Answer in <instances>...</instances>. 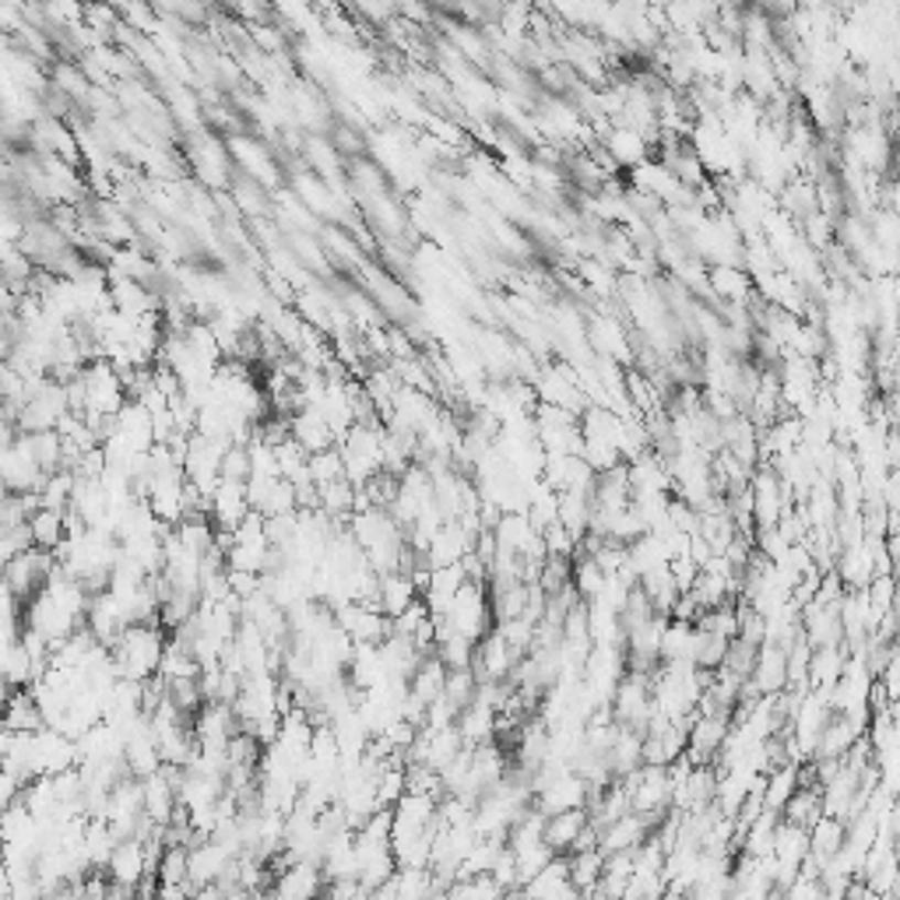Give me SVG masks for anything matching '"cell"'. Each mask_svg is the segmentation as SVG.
I'll list each match as a JSON object with an SVG mask.
<instances>
[{
  "label": "cell",
  "mask_w": 900,
  "mask_h": 900,
  "mask_svg": "<svg viewBox=\"0 0 900 900\" xmlns=\"http://www.w3.org/2000/svg\"><path fill=\"white\" fill-rule=\"evenodd\" d=\"M353 8L370 25H388L398 18V0H353Z\"/></svg>",
  "instance_id": "44dd1931"
},
{
  "label": "cell",
  "mask_w": 900,
  "mask_h": 900,
  "mask_svg": "<svg viewBox=\"0 0 900 900\" xmlns=\"http://www.w3.org/2000/svg\"><path fill=\"white\" fill-rule=\"evenodd\" d=\"M29 542L40 545V549H50V553H57V545L64 542L67 535V510H57V507H35L29 513Z\"/></svg>",
  "instance_id": "5bb4252c"
},
{
  "label": "cell",
  "mask_w": 900,
  "mask_h": 900,
  "mask_svg": "<svg viewBox=\"0 0 900 900\" xmlns=\"http://www.w3.org/2000/svg\"><path fill=\"white\" fill-rule=\"evenodd\" d=\"M106 876L113 879V883L131 887L138 893L141 879L152 876L149 866H144V844H141V837H120L117 841L113 855H109V861H106Z\"/></svg>",
  "instance_id": "52a82bcc"
},
{
  "label": "cell",
  "mask_w": 900,
  "mask_h": 900,
  "mask_svg": "<svg viewBox=\"0 0 900 900\" xmlns=\"http://www.w3.org/2000/svg\"><path fill=\"white\" fill-rule=\"evenodd\" d=\"M587 826V805H574V810H560V813H549L542 820V841L553 848L556 855H566L571 852L574 837Z\"/></svg>",
  "instance_id": "8fae6325"
},
{
  "label": "cell",
  "mask_w": 900,
  "mask_h": 900,
  "mask_svg": "<svg viewBox=\"0 0 900 900\" xmlns=\"http://www.w3.org/2000/svg\"><path fill=\"white\" fill-rule=\"evenodd\" d=\"M43 468L29 451L25 436L18 433L8 451H0V489L4 492H35L43 482Z\"/></svg>",
  "instance_id": "5b68a950"
},
{
  "label": "cell",
  "mask_w": 900,
  "mask_h": 900,
  "mask_svg": "<svg viewBox=\"0 0 900 900\" xmlns=\"http://www.w3.org/2000/svg\"><path fill=\"white\" fill-rule=\"evenodd\" d=\"M566 861H571V869H566V872H571V883L577 887V893H595L601 866H605V855L598 848H587V852L566 855Z\"/></svg>",
  "instance_id": "e0dca14e"
},
{
  "label": "cell",
  "mask_w": 900,
  "mask_h": 900,
  "mask_svg": "<svg viewBox=\"0 0 900 900\" xmlns=\"http://www.w3.org/2000/svg\"><path fill=\"white\" fill-rule=\"evenodd\" d=\"M43 714H40V704H35V696L29 693V686L22 690H8V696L0 701V728H11V731H35L43 728Z\"/></svg>",
  "instance_id": "7c38bea8"
},
{
  "label": "cell",
  "mask_w": 900,
  "mask_h": 900,
  "mask_svg": "<svg viewBox=\"0 0 900 900\" xmlns=\"http://www.w3.org/2000/svg\"><path fill=\"white\" fill-rule=\"evenodd\" d=\"M419 598V587L415 581L405 574V571H388V574H380L377 581V609L380 612H388L391 619L405 609V605H412Z\"/></svg>",
  "instance_id": "9a60e30c"
},
{
  "label": "cell",
  "mask_w": 900,
  "mask_h": 900,
  "mask_svg": "<svg viewBox=\"0 0 900 900\" xmlns=\"http://www.w3.org/2000/svg\"><path fill=\"white\" fill-rule=\"evenodd\" d=\"M165 644H170V637H165L162 622H131V627H123L113 644H109V654H113L117 672L123 679L144 683V679L159 675Z\"/></svg>",
  "instance_id": "6da1fadb"
},
{
  "label": "cell",
  "mask_w": 900,
  "mask_h": 900,
  "mask_svg": "<svg viewBox=\"0 0 900 900\" xmlns=\"http://www.w3.org/2000/svg\"><path fill=\"white\" fill-rule=\"evenodd\" d=\"M289 436L296 440V444L306 451V454H317V451H327L338 444L335 430L327 426V419L317 412V409H303L289 419Z\"/></svg>",
  "instance_id": "30bf717a"
},
{
  "label": "cell",
  "mask_w": 900,
  "mask_h": 900,
  "mask_svg": "<svg viewBox=\"0 0 900 900\" xmlns=\"http://www.w3.org/2000/svg\"><path fill=\"white\" fill-rule=\"evenodd\" d=\"M444 683H447V665H444V661H440L433 651L422 654L415 661L412 675H409V701L426 711L436 701V696L444 693Z\"/></svg>",
  "instance_id": "ba28073f"
},
{
  "label": "cell",
  "mask_w": 900,
  "mask_h": 900,
  "mask_svg": "<svg viewBox=\"0 0 900 900\" xmlns=\"http://www.w3.org/2000/svg\"><path fill=\"white\" fill-rule=\"evenodd\" d=\"M271 893L279 897H310V893H324V872L317 861H289L282 872H274L271 879Z\"/></svg>",
  "instance_id": "9c48e42d"
},
{
  "label": "cell",
  "mask_w": 900,
  "mask_h": 900,
  "mask_svg": "<svg viewBox=\"0 0 900 900\" xmlns=\"http://www.w3.org/2000/svg\"><path fill=\"white\" fill-rule=\"evenodd\" d=\"M250 510L253 507L247 500V482L218 479L215 489L208 492V521L215 524V531H232Z\"/></svg>",
  "instance_id": "8992f818"
},
{
  "label": "cell",
  "mask_w": 900,
  "mask_h": 900,
  "mask_svg": "<svg viewBox=\"0 0 900 900\" xmlns=\"http://www.w3.org/2000/svg\"><path fill=\"white\" fill-rule=\"evenodd\" d=\"M22 788H25L22 778H14L11 770H0V813H4L8 805H14L18 799H22Z\"/></svg>",
  "instance_id": "603a6c76"
},
{
  "label": "cell",
  "mask_w": 900,
  "mask_h": 900,
  "mask_svg": "<svg viewBox=\"0 0 900 900\" xmlns=\"http://www.w3.org/2000/svg\"><path fill=\"white\" fill-rule=\"evenodd\" d=\"M57 571V553H50V549H40V545H25L22 553H14L0 577L8 581V587L18 595V601H29L40 587L50 581V574Z\"/></svg>",
  "instance_id": "7a4b0ae2"
},
{
  "label": "cell",
  "mask_w": 900,
  "mask_h": 900,
  "mask_svg": "<svg viewBox=\"0 0 900 900\" xmlns=\"http://www.w3.org/2000/svg\"><path fill=\"white\" fill-rule=\"evenodd\" d=\"M226 149H229V159L236 165V173H243L250 180H257L261 187H282L285 180V170H279V159L268 149L264 141H257L250 134H229L226 138Z\"/></svg>",
  "instance_id": "3957f363"
},
{
  "label": "cell",
  "mask_w": 900,
  "mask_h": 900,
  "mask_svg": "<svg viewBox=\"0 0 900 900\" xmlns=\"http://www.w3.org/2000/svg\"><path fill=\"white\" fill-rule=\"evenodd\" d=\"M330 144H335V152L348 162V159H359L366 155V149H370V141H366V134L359 131V127L353 120H335L330 123Z\"/></svg>",
  "instance_id": "ac0fdd59"
},
{
  "label": "cell",
  "mask_w": 900,
  "mask_h": 900,
  "mask_svg": "<svg viewBox=\"0 0 900 900\" xmlns=\"http://www.w3.org/2000/svg\"><path fill=\"white\" fill-rule=\"evenodd\" d=\"M289 191L296 194L306 212L321 218V223H348V212L345 205L335 197V187H330L327 180H321L314 170H306V165H296V170H289Z\"/></svg>",
  "instance_id": "277c9868"
},
{
  "label": "cell",
  "mask_w": 900,
  "mask_h": 900,
  "mask_svg": "<svg viewBox=\"0 0 900 900\" xmlns=\"http://www.w3.org/2000/svg\"><path fill=\"white\" fill-rule=\"evenodd\" d=\"M306 471H310V479H314L317 486H324V482H330V479H341V475H345V465H341L338 444H335V447H327V451L310 454V457H306Z\"/></svg>",
  "instance_id": "d6986e66"
},
{
  "label": "cell",
  "mask_w": 900,
  "mask_h": 900,
  "mask_svg": "<svg viewBox=\"0 0 900 900\" xmlns=\"http://www.w3.org/2000/svg\"><path fill=\"white\" fill-rule=\"evenodd\" d=\"M598 144L612 155L619 170H633V165H640L651 155L648 138H640L637 131H630V127H616V123L609 127V134H605V141H598Z\"/></svg>",
  "instance_id": "4fadbf2b"
},
{
  "label": "cell",
  "mask_w": 900,
  "mask_h": 900,
  "mask_svg": "<svg viewBox=\"0 0 900 900\" xmlns=\"http://www.w3.org/2000/svg\"><path fill=\"white\" fill-rule=\"evenodd\" d=\"M229 200L236 205V212H243L250 223H257V218H264L271 208H274V200L268 197V187H261L257 180L243 176V173H236L232 183H229Z\"/></svg>",
  "instance_id": "2e32d148"
},
{
  "label": "cell",
  "mask_w": 900,
  "mask_h": 900,
  "mask_svg": "<svg viewBox=\"0 0 900 900\" xmlns=\"http://www.w3.org/2000/svg\"><path fill=\"white\" fill-rule=\"evenodd\" d=\"M218 479H236V482L250 479V447L247 444H229L226 447L223 465H218Z\"/></svg>",
  "instance_id": "ffe728a7"
},
{
  "label": "cell",
  "mask_w": 900,
  "mask_h": 900,
  "mask_svg": "<svg viewBox=\"0 0 900 900\" xmlns=\"http://www.w3.org/2000/svg\"><path fill=\"white\" fill-rule=\"evenodd\" d=\"M0 622H22V601H18L4 577H0Z\"/></svg>",
  "instance_id": "7402d4cb"
}]
</instances>
